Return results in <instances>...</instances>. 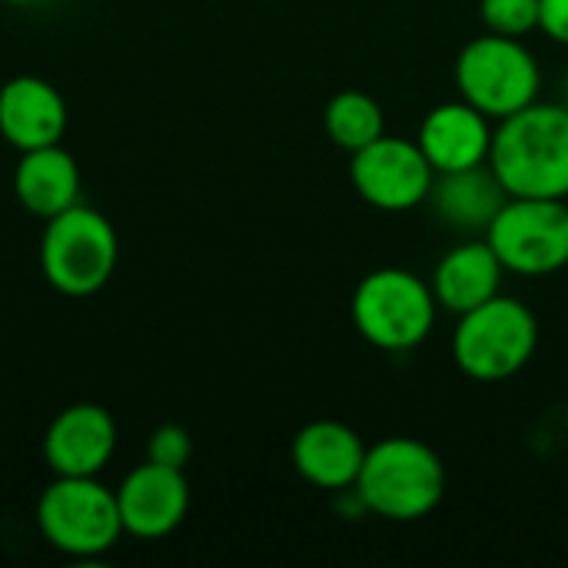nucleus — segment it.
<instances>
[{"mask_svg":"<svg viewBox=\"0 0 568 568\" xmlns=\"http://www.w3.org/2000/svg\"><path fill=\"white\" fill-rule=\"evenodd\" d=\"M67 130V103L43 77H13L0 87V136L17 150L60 143Z\"/></svg>","mask_w":568,"mask_h":568,"instance_id":"14","label":"nucleus"},{"mask_svg":"<svg viewBox=\"0 0 568 568\" xmlns=\"http://www.w3.org/2000/svg\"><path fill=\"white\" fill-rule=\"evenodd\" d=\"M116 449V423L97 403L60 409L43 433V463L53 476H97Z\"/></svg>","mask_w":568,"mask_h":568,"instance_id":"11","label":"nucleus"},{"mask_svg":"<svg viewBox=\"0 0 568 568\" xmlns=\"http://www.w3.org/2000/svg\"><path fill=\"white\" fill-rule=\"evenodd\" d=\"M489 166L509 196L568 200V106L536 100L496 123Z\"/></svg>","mask_w":568,"mask_h":568,"instance_id":"1","label":"nucleus"},{"mask_svg":"<svg viewBox=\"0 0 568 568\" xmlns=\"http://www.w3.org/2000/svg\"><path fill=\"white\" fill-rule=\"evenodd\" d=\"M40 536L50 549L70 559H97L123 536L116 493L97 483V476H57L33 509Z\"/></svg>","mask_w":568,"mask_h":568,"instance_id":"7","label":"nucleus"},{"mask_svg":"<svg viewBox=\"0 0 568 568\" xmlns=\"http://www.w3.org/2000/svg\"><path fill=\"white\" fill-rule=\"evenodd\" d=\"M356 496L369 516L389 523H419L446 496V466L433 446L413 436H389L366 449Z\"/></svg>","mask_w":568,"mask_h":568,"instance_id":"2","label":"nucleus"},{"mask_svg":"<svg viewBox=\"0 0 568 568\" xmlns=\"http://www.w3.org/2000/svg\"><path fill=\"white\" fill-rule=\"evenodd\" d=\"M479 20L489 33L523 40L539 30V0H479Z\"/></svg>","mask_w":568,"mask_h":568,"instance_id":"19","label":"nucleus"},{"mask_svg":"<svg viewBox=\"0 0 568 568\" xmlns=\"http://www.w3.org/2000/svg\"><path fill=\"white\" fill-rule=\"evenodd\" d=\"M349 316L369 346L383 353H409L436 329L439 303L429 280L403 266H383L359 280Z\"/></svg>","mask_w":568,"mask_h":568,"instance_id":"4","label":"nucleus"},{"mask_svg":"<svg viewBox=\"0 0 568 568\" xmlns=\"http://www.w3.org/2000/svg\"><path fill=\"white\" fill-rule=\"evenodd\" d=\"M7 3H13V7H27V3H37V0H7Z\"/></svg>","mask_w":568,"mask_h":568,"instance_id":"23","label":"nucleus"},{"mask_svg":"<svg viewBox=\"0 0 568 568\" xmlns=\"http://www.w3.org/2000/svg\"><path fill=\"white\" fill-rule=\"evenodd\" d=\"M323 126L339 150L356 153L386 133V113L376 97L363 90H339L323 110Z\"/></svg>","mask_w":568,"mask_h":568,"instance_id":"18","label":"nucleus"},{"mask_svg":"<svg viewBox=\"0 0 568 568\" xmlns=\"http://www.w3.org/2000/svg\"><path fill=\"white\" fill-rule=\"evenodd\" d=\"M120 243L113 223L83 203L50 216L40 236V273L63 296H93L116 270Z\"/></svg>","mask_w":568,"mask_h":568,"instance_id":"5","label":"nucleus"},{"mask_svg":"<svg viewBox=\"0 0 568 568\" xmlns=\"http://www.w3.org/2000/svg\"><path fill=\"white\" fill-rule=\"evenodd\" d=\"M13 196L27 213L40 220H50L80 203V166L73 153L60 143L23 150L13 166Z\"/></svg>","mask_w":568,"mask_h":568,"instance_id":"17","label":"nucleus"},{"mask_svg":"<svg viewBox=\"0 0 568 568\" xmlns=\"http://www.w3.org/2000/svg\"><path fill=\"white\" fill-rule=\"evenodd\" d=\"M506 273L539 280L568 266V203L509 196L483 233Z\"/></svg>","mask_w":568,"mask_h":568,"instance_id":"8","label":"nucleus"},{"mask_svg":"<svg viewBox=\"0 0 568 568\" xmlns=\"http://www.w3.org/2000/svg\"><path fill=\"white\" fill-rule=\"evenodd\" d=\"M493 133H496L493 120L459 97L433 106L423 116L416 143L436 173H453V170L489 163Z\"/></svg>","mask_w":568,"mask_h":568,"instance_id":"13","label":"nucleus"},{"mask_svg":"<svg viewBox=\"0 0 568 568\" xmlns=\"http://www.w3.org/2000/svg\"><path fill=\"white\" fill-rule=\"evenodd\" d=\"M506 200H509L506 186L499 183L493 166L483 163V166H469V170L436 173V183H433V193L426 203L436 210V216L449 230L479 236L489 230V223L496 220V213L503 210Z\"/></svg>","mask_w":568,"mask_h":568,"instance_id":"16","label":"nucleus"},{"mask_svg":"<svg viewBox=\"0 0 568 568\" xmlns=\"http://www.w3.org/2000/svg\"><path fill=\"white\" fill-rule=\"evenodd\" d=\"M456 90L493 123L539 100L542 70L536 53L519 37L483 33L456 57Z\"/></svg>","mask_w":568,"mask_h":568,"instance_id":"6","label":"nucleus"},{"mask_svg":"<svg viewBox=\"0 0 568 568\" xmlns=\"http://www.w3.org/2000/svg\"><path fill=\"white\" fill-rule=\"evenodd\" d=\"M503 280H506V266L496 256V250L489 246L486 236L476 240H463L456 243L433 270V293L439 310L463 316L483 303H489L493 296L503 293Z\"/></svg>","mask_w":568,"mask_h":568,"instance_id":"15","label":"nucleus"},{"mask_svg":"<svg viewBox=\"0 0 568 568\" xmlns=\"http://www.w3.org/2000/svg\"><path fill=\"white\" fill-rule=\"evenodd\" d=\"M539 346V320L516 296H493L489 303L459 316L453 329V363L476 383H506L519 376Z\"/></svg>","mask_w":568,"mask_h":568,"instance_id":"3","label":"nucleus"},{"mask_svg":"<svg viewBox=\"0 0 568 568\" xmlns=\"http://www.w3.org/2000/svg\"><path fill=\"white\" fill-rule=\"evenodd\" d=\"M116 509L123 532L133 539H163L176 532L190 513V483L183 469L146 459L123 476L116 489Z\"/></svg>","mask_w":568,"mask_h":568,"instance_id":"10","label":"nucleus"},{"mask_svg":"<svg viewBox=\"0 0 568 568\" xmlns=\"http://www.w3.org/2000/svg\"><path fill=\"white\" fill-rule=\"evenodd\" d=\"M366 443L359 433L336 419H316L306 423L290 446V463L303 483L323 493H343L353 489L359 479V469L366 463Z\"/></svg>","mask_w":568,"mask_h":568,"instance_id":"12","label":"nucleus"},{"mask_svg":"<svg viewBox=\"0 0 568 568\" xmlns=\"http://www.w3.org/2000/svg\"><path fill=\"white\" fill-rule=\"evenodd\" d=\"M539 30L552 43L568 47V0H539Z\"/></svg>","mask_w":568,"mask_h":568,"instance_id":"21","label":"nucleus"},{"mask_svg":"<svg viewBox=\"0 0 568 568\" xmlns=\"http://www.w3.org/2000/svg\"><path fill=\"white\" fill-rule=\"evenodd\" d=\"M559 103H566L568 106V73L562 77V87H559Z\"/></svg>","mask_w":568,"mask_h":568,"instance_id":"22","label":"nucleus"},{"mask_svg":"<svg viewBox=\"0 0 568 568\" xmlns=\"http://www.w3.org/2000/svg\"><path fill=\"white\" fill-rule=\"evenodd\" d=\"M349 180L369 206L383 213H406L429 200L436 170L416 140L383 133L369 146L349 153Z\"/></svg>","mask_w":568,"mask_h":568,"instance_id":"9","label":"nucleus"},{"mask_svg":"<svg viewBox=\"0 0 568 568\" xmlns=\"http://www.w3.org/2000/svg\"><path fill=\"white\" fill-rule=\"evenodd\" d=\"M193 456V439L183 426H156L146 439V459L160 463V466H173V469H186Z\"/></svg>","mask_w":568,"mask_h":568,"instance_id":"20","label":"nucleus"}]
</instances>
